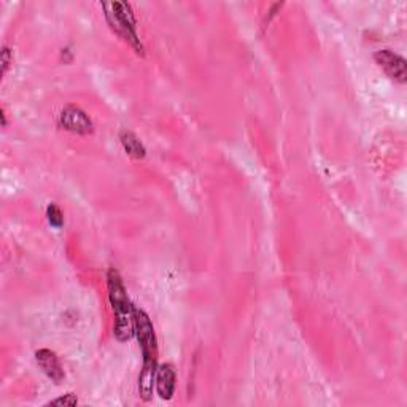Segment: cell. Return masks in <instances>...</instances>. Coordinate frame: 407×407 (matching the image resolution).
Wrapping results in <instances>:
<instances>
[{
  "mask_svg": "<svg viewBox=\"0 0 407 407\" xmlns=\"http://www.w3.org/2000/svg\"><path fill=\"white\" fill-rule=\"evenodd\" d=\"M156 390L163 399H170L175 391V370L170 364H163L156 370Z\"/></svg>",
  "mask_w": 407,
  "mask_h": 407,
  "instance_id": "52a82bcc",
  "label": "cell"
},
{
  "mask_svg": "<svg viewBox=\"0 0 407 407\" xmlns=\"http://www.w3.org/2000/svg\"><path fill=\"white\" fill-rule=\"evenodd\" d=\"M374 59L391 80L404 85L407 80V64L403 56L396 54L390 50H380L374 54Z\"/></svg>",
  "mask_w": 407,
  "mask_h": 407,
  "instance_id": "5b68a950",
  "label": "cell"
},
{
  "mask_svg": "<svg viewBox=\"0 0 407 407\" xmlns=\"http://www.w3.org/2000/svg\"><path fill=\"white\" fill-rule=\"evenodd\" d=\"M46 217H48V221L51 226L61 228L64 224V215H62L61 208L56 206V204H51V206L46 208Z\"/></svg>",
  "mask_w": 407,
  "mask_h": 407,
  "instance_id": "9c48e42d",
  "label": "cell"
},
{
  "mask_svg": "<svg viewBox=\"0 0 407 407\" xmlns=\"http://www.w3.org/2000/svg\"><path fill=\"white\" fill-rule=\"evenodd\" d=\"M134 330L139 339L140 348L143 353V368L139 375V391L142 399L148 401L153 396V385L156 384V370H158V341H156L155 328L148 315L143 310L135 309Z\"/></svg>",
  "mask_w": 407,
  "mask_h": 407,
  "instance_id": "6da1fadb",
  "label": "cell"
},
{
  "mask_svg": "<svg viewBox=\"0 0 407 407\" xmlns=\"http://www.w3.org/2000/svg\"><path fill=\"white\" fill-rule=\"evenodd\" d=\"M2 124H3V128H7V118H5V112L2 110Z\"/></svg>",
  "mask_w": 407,
  "mask_h": 407,
  "instance_id": "7c38bea8",
  "label": "cell"
},
{
  "mask_svg": "<svg viewBox=\"0 0 407 407\" xmlns=\"http://www.w3.org/2000/svg\"><path fill=\"white\" fill-rule=\"evenodd\" d=\"M59 126L72 134L90 135L94 132V124L91 118L81 108L69 106L59 115Z\"/></svg>",
  "mask_w": 407,
  "mask_h": 407,
  "instance_id": "277c9868",
  "label": "cell"
},
{
  "mask_svg": "<svg viewBox=\"0 0 407 407\" xmlns=\"http://www.w3.org/2000/svg\"><path fill=\"white\" fill-rule=\"evenodd\" d=\"M13 62V53L10 51V48H7V46H3L2 48V75L7 74L8 67L10 64Z\"/></svg>",
  "mask_w": 407,
  "mask_h": 407,
  "instance_id": "8fae6325",
  "label": "cell"
},
{
  "mask_svg": "<svg viewBox=\"0 0 407 407\" xmlns=\"http://www.w3.org/2000/svg\"><path fill=\"white\" fill-rule=\"evenodd\" d=\"M119 140H121V145L126 153L134 159H142L147 155V150H145L143 143L137 139V135H134L129 130H121L119 134Z\"/></svg>",
  "mask_w": 407,
  "mask_h": 407,
  "instance_id": "ba28073f",
  "label": "cell"
},
{
  "mask_svg": "<svg viewBox=\"0 0 407 407\" xmlns=\"http://www.w3.org/2000/svg\"><path fill=\"white\" fill-rule=\"evenodd\" d=\"M102 8L106 10V19L113 32L132 45L137 53H143V46L135 30V18L130 5L126 2H106L102 3Z\"/></svg>",
  "mask_w": 407,
  "mask_h": 407,
  "instance_id": "3957f363",
  "label": "cell"
},
{
  "mask_svg": "<svg viewBox=\"0 0 407 407\" xmlns=\"http://www.w3.org/2000/svg\"><path fill=\"white\" fill-rule=\"evenodd\" d=\"M48 404L50 406H69V407H72V406H77L78 404V399H77L75 395L69 393V395H66V396H61V398H56L53 401H50Z\"/></svg>",
  "mask_w": 407,
  "mask_h": 407,
  "instance_id": "30bf717a",
  "label": "cell"
},
{
  "mask_svg": "<svg viewBox=\"0 0 407 407\" xmlns=\"http://www.w3.org/2000/svg\"><path fill=\"white\" fill-rule=\"evenodd\" d=\"M108 280V299H110L115 314V336L118 341H128L135 334L134 317L135 307L130 304L126 288H124L121 275L118 270L110 269L107 275Z\"/></svg>",
  "mask_w": 407,
  "mask_h": 407,
  "instance_id": "7a4b0ae2",
  "label": "cell"
},
{
  "mask_svg": "<svg viewBox=\"0 0 407 407\" xmlns=\"http://www.w3.org/2000/svg\"><path fill=\"white\" fill-rule=\"evenodd\" d=\"M35 359H37L41 370H43V373L48 375L53 382L59 384L64 380V369H62L59 359H57L54 352L48 350V348H41V350L35 353Z\"/></svg>",
  "mask_w": 407,
  "mask_h": 407,
  "instance_id": "8992f818",
  "label": "cell"
}]
</instances>
